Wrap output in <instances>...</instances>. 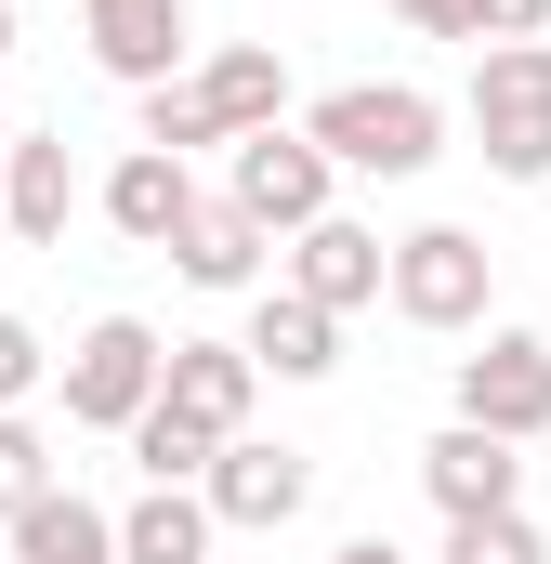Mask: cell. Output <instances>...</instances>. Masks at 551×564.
Returning a JSON list of instances; mask_svg holds the SVG:
<instances>
[{"label": "cell", "mask_w": 551, "mask_h": 564, "mask_svg": "<svg viewBox=\"0 0 551 564\" xmlns=\"http://www.w3.org/2000/svg\"><path fill=\"white\" fill-rule=\"evenodd\" d=\"M263 250H276V237L237 210V197H197V210H184V237H171V263H184L197 289H250V276H263Z\"/></svg>", "instance_id": "obj_17"}, {"label": "cell", "mask_w": 551, "mask_h": 564, "mask_svg": "<svg viewBox=\"0 0 551 564\" xmlns=\"http://www.w3.org/2000/svg\"><path fill=\"white\" fill-rule=\"evenodd\" d=\"M66 210H79V171L53 132H0V224L26 250H66Z\"/></svg>", "instance_id": "obj_11"}, {"label": "cell", "mask_w": 551, "mask_h": 564, "mask_svg": "<svg viewBox=\"0 0 551 564\" xmlns=\"http://www.w3.org/2000/svg\"><path fill=\"white\" fill-rule=\"evenodd\" d=\"M158 355H171V341H158L144 315H93L79 355H66V421L79 433H132L144 408H158Z\"/></svg>", "instance_id": "obj_3"}, {"label": "cell", "mask_w": 551, "mask_h": 564, "mask_svg": "<svg viewBox=\"0 0 551 564\" xmlns=\"http://www.w3.org/2000/svg\"><path fill=\"white\" fill-rule=\"evenodd\" d=\"M395 13H408L420 40H473V13H460V0H395Z\"/></svg>", "instance_id": "obj_25"}, {"label": "cell", "mask_w": 551, "mask_h": 564, "mask_svg": "<svg viewBox=\"0 0 551 564\" xmlns=\"http://www.w3.org/2000/svg\"><path fill=\"white\" fill-rule=\"evenodd\" d=\"M539 564H551V525H539Z\"/></svg>", "instance_id": "obj_28"}, {"label": "cell", "mask_w": 551, "mask_h": 564, "mask_svg": "<svg viewBox=\"0 0 551 564\" xmlns=\"http://www.w3.org/2000/svg\"><path fill=\"white\" fill-rule=\"evenodd\" d=\"M460 13H473V40H539L551 26V0H460Z\"/></svg>", "instance_id": "obj_24"}, {"label": "cell", "mask_w": 551, "mask_h": 564, "mask_svg": "<svg viewBox=\"0 0 551 564\" xmlns=\"http://www.w3.org/2000/svg\"><path fill=\"white\" fill-rule=\"evenodd\" d=\"M328 564H408V552H395V539H342Z\"/></svg>", "instance_id": "obj_26"}, {"label": "cell", "mask_w": 551, "mask_h": 564, "mask_svg": "<svg viewBox=\"0 0 551 564\" xmlns=\"http://www.w3.org/2000/svg\"><path fill=\"white\" fill-rule=\"evenodd\" d=\"M302 144H315L328 171H381V184H408V171L446 158V106L408 93V79H355V93H328V106L302 119Z\"/></svg>", "instance_id": "obj_1"}, {"label": "cell", "mask_w": 551, "mask_h": 564, "mask_svg": "<svg viewBox=\"0 0 551 564\" xmlns=\"http://www.w3.org/2000/svg\"><path fill=\"white\" fill-rule=\"evenodd\" d=\"M302 499H315V459H302V446H263V433H224L210 473H197V512H210V525H250V539H276Z\"/></svg>", "instance_id": "obj_5"}, {"label": "cell", "mask_w": 551, "mask_h": 564, "mask_svg": "<svg viewBox=\"0 0 551 564\" xmlns=\"http://www.w3.org/2000/svg\"><path fill=\"white\" fill-rule=\"evenodd\" d=\"M446 564H539V525L526 512H473V525H446Z\"/></svg>", "instance_id": "obj_22"}, {"label": "cell", "mask_w": 551, "mask_h": 564, "mask_svg": "<svg viewBox=\"0 0 551 564\" xmlns=\"http://www.w3.org/2000/svg\"><path fill=\"white\" fill-rule=\"evenodd\" d=\"M119 564H210V512H197V486H144L132 512H119Z\"/></svg>", "instance_id": "obj_18"}, {"label": "cell", "mask_w": 551, "mask_h": 564, "mask_svg": "<svg viewBox=\"0 0 551 564\" xmlns=\"http://www.w3.org/2000/svg\"><path fill=\"white\" fill-rule=\"evenodd\" d=\"M79 26H93V66L106 79H132V93H158L171 66H184V0H79Z\"/></svg>", "instance_id": "obj_10"}, {"label": "cell", "mask_w": 551, "mask_h": 564, "mask_svg": "<svg viewBox=\"0 0 551 564\" xmlns=\"http://www.w3.org/2000/svg\"><path fill=\"white\" fill-rule=\"evenodd\" d=\"M40 486H66V473H53V433H40V421H13V408H0V525H13V512H26Z\"/></svg>", "instance_id": "obj_20"}, {"label": "cell", "mask_w": 551, "mask_h": 564, "mask_svg": "<svg viewBox=\"0 0 551 564\" xmlns=\"http://www.w3.org/2000/svg\"><path fill=\"white\" fill-rule=\"evenodd\" d=\"M132 459H144V486H197V473H210V433L171 421V408H144V421H132Z\"/></svg>", "instance_id": "obj_19"}, {"label": "cell", "mask_w": 551, "mask_h": 564, "mask_svg": "<svg viewBox=\"0 0 551 564\" xmlns=\"http://www.w3.org/2000/svg\"><path fill=\"white\" fill-rule=\"evenodd\" d=\"M420 486H433V512H446V525H473V512H512V499H526V459H512L499 433L446 421L433 446H420Z\"/></svg>", "instance_id": "obj_9"}, {"label": "cell", "mask_w": 551, "mask_h": 564, "mask_svg": "<svg viewBox=\"0 0 551 564\" xmlns=\"http://www.w3.org/2000/svg\"><path fill=\"white\" fill-rule=\"evenodd\" d=\"M184 210H197V171H184V158L132 144V158L106 171V224H119L132 250H171V237H184Z\"/></svg>", "instance_id": "obj_13"}, {"label": "cell", "mask_w": 551, "mask_h": 564, "mask_svg": "<svg viewBox=\"0 0 551 564\" xmlns=\"http://www.w3.org/2000/svg\"><path fill=\"white\" fill-rule=\"evenodd\" d=\"M40 368H53V355H40V328H26V315H0V408H26V394H40Z\"/></svg>", "instance_id": "obj_23"}, {"label": "cell", "mask_w": 551, "mask_h": 564, "mask_svg": "<svg viewBox=\"0 0 551 564\" xmlns=\"http://www.w3.org/2000/svg\"><path fill=\"white\" fill-rule=\"evenodd\" d=\"M250 394H263V368H250L237 341H171V355H158V408H171V421H197L210 446H224V433H250Z\"/></svg>", "instance_id": "obj_8"}, {"label": "cell", "mask_w": 551, "mask_h": 564, "mask_svg": "<svg viewBox=\"0 0 551 564\" xmlns=\"http://www.w3.org/2000/svg\"><path fill=\"white\" fill-rule=\"evenodd\" d=\"M381 302L408 315V328H473L486 315V237H460V224H420L381 250Z\"/></svg>", "instance_id": "obj_4"}, {"label": "cell", "mask_w": 551, "mask_h": 564, "mask_svg": "<svg viewBox=\"0 0 551 564\" xmlns=\"http://www.w3.org/2000/svg\"><path fill=\"white\" fill-rule=\"evenodd\" d=\"M0 53H13V0H0Z\"/></svg>", "instance_id": "obj_27"}, {"label": "cell", "mask_w": 551, "mask_h": 564, "mask_svg": "<svg viewBox=\"0 0 551 564\" xmlns=\"http://www.w3.org/2000/svg\"><path fill=\"white\" fill-rule=\"evenodd\" d=\"M184 93L210 106V132L237 144V132H276V106H289V66H276L263 40H224V53H210V66H197Z\"/></svg>", "instance_id": "obj_15"}, {"label": "cell", "mask_w": 551, "mask_h": 564, "mask_svg": "<svg viewBox=\"0 0 551 564\" xmlns=\"http://www.w3.org/2000/svg\"><path fill=\"white\" fill-rule=\"evenodd\" d=\"M289 289H302L315 315H355V302H381V237H368V224H342V210H315V224L289 237Z\"/></svg>", "instance_id": "obj_12"}, {"label": "cell", "mask_w": 551, "mask_h": 564, "mask_svg": "<svg viewBox=\"0 0 551 564\" xmlns=\"http://www.w3.org/2000/svg\"><path fill=\"white\" fill-rule=\"evenodd\" d=\"M237 355H250V368H276V381H328V368H342V315H315L302 289H263Z\"/></svg>", "instance_id": "obj_14"}, {"label": "cell", "mask_w": 551, "mask_h": 564, "mask_svg": "<svg viewBox=\"0 0 551 564\" xmlns=\"http://www.w3.org/2000/svg\"><path fill=\"white\" fill-rule=\"evenodd\" d=\"M13 564H119V512H93L79 486H40L13 512Z\"/></svg>", "instance_id": "obj_16"}, {"label": "cell", "mask_w": 551, "mask_h": 564, "mask_svg": "<svg viewBox=\"0 0 551 564\" xmlns=\"http://www.w3.org/2000/svg\"><path fill=\"white\" fill-rule=\"evenodd\" d=\"M144 144H158V158H197V144H224V132H210V106H197L184 79H158V93H144Z\"/></svg>", "instance_id": "obj_21"}, {"label": "cell", "mask_w": 551, "mask_h": 564, "mask_svg": "<svg viewBox=\"0 0 551 564\" xmlns=\"http://www.w3.org/2000/svg\"><path fill=\"white\" fill-rule=\"evenodd\" d=\"M473 132L499 184H551V40H486L473 53Z\"/></svg>", "instance_id": "obj_2"}, {"label": "cell", "mask_w": 551, "mask_h": 564, "mask_svg": "<svg viewBox=\"0 0 551 564\" xmlns=\"http://www.w3.org/2000/svg\"><path fill=\"white\" fill-rule=\"evenodd\" d=\"M328 184H342V171H328L302 132H237V184H224V197H237L263 237H302V224L328 210Z\"/></svg>", "instance_id": "obj_7"}, {"label": "cell", "mask_w": 551, "mask_h": 564, "mask_svg": "<svg viewBox=\"0 0 551 564\" xmlns=\"http://www.w3.org/2000/svg\"><path fill=\"white\" fill-rule=\"evenodd\" d=\"M460 421L499 433V446L551 433V341H539V328H499L486 355H460Z\"/></svg>", "instance_id": "obj_6"}]
</instances>
